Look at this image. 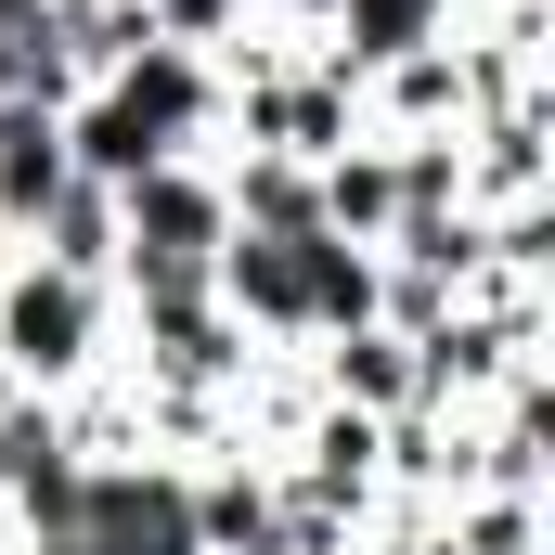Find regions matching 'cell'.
Listing matches in <instances>:
<instances>
[{"label":"cell","mask_w":555,"mask_h":555,"mask_svg":"<svg viewBox=\"0 0 555 555\" xmlns=\"http://www.w3.org/2000/svg\"><path fill=\"white\" fill-rule=\"evenodd\" d=\"M168 155H220V65L142 39L130 65H104V78L65 104V168L117 194V181L168 168Z\"/></svg>","instance_id":"cell-1"},{"label":"cell","mask_w":555,"mask_h":555,"mask_svg":"<svg viewBox=\"0 0 555 555\" xmlns=\"http://www.w3.org/2000/svg\"><path fill=\"white\" fill-rule=\"evenodd\" d=\"M117 362V284H78L52 259H0V388H91Z\"/></svg>","instance_id":"cell-2"},{"label":"cell","mask_w":555,"mask_h":555,"mask_svg":"<svg viewBox=\"0 0 555 555\" xmlns=\"http://www.w3.org/2000/svg\"><path fill=\"white\" fill-rule=\"evenodd\" d=\"M220 246H233L220 155H168V168L117 181V284H207Z\"/></svg>","instance_id":"cell-3"},{"label":"cell","mask_w":555,"mask_h":555,"mask_svg":"<svg viewBox=\"0 0 555 555\" xmlns=\"http://www.w3.org/2000/svg\"><path fill=\"white\" fill-rule=\"evenodd\" d=\"M310 362V388L323 401H349V414H426V375H414V336H388V323H349V336H310L297 349Z\"/></svg>","instance_id":"cell-4"},{"label":"cell","mask_w":555,"mask_h":555,"mask_svg":"<svg viewBox=\"0 0 555 555\" xmlns=\"http://www.w3.org/2000/svg\"><path fill=\"white\" fill-rule=\"evenodd\" d=\"M465 26V0H323V26H310V52L362 91L375 65H401V52H426V39H452Z\"/></svg>","instance_id":"cell-5"},{"label":"cell","mask_w":555,"mask_h":555,"mask_svg":"<svg viewBox=\"0 0 555 555\" xmlns=\"http://www.w3.org/2000/svg\"><path fill=\"white\" fill-rule=\"evenodd\" d=\"M65 181H78V168H65V104L13 91V104H0V259L39 233V207H52Z\"/></svg>","instance_id":"cell-6"},{"label":"cell","mask_w":555,"mask_h":555,"mask_svg":"<svg viewBox=\"0 0 555 555\" xmlns=\"http://www.w3.org/2000/svg\"><path fill=\"white\" fill-rule=\"evenodd\" d=\"M362 130H375V142L465 130V65H452V39H426V52H401V65L362 78Z\"/></svg>","instance_id":"cell-7"},{"label":"cell","mask_w":555,"mask_h":555,"mask_svg":"<svg viewBox=\"0 0 555 555\" xmlns=\"http://www.w3.org/2000/svg\"><path fill=\"white\" fill-rule=\"evenodd\" d=\"M13 259H52V272H78V284H117V194H104V181H65Z\"/></svg>","instance_id":"cell-8"},{"label":"cell","mask_w":555,"mask_h":555,"mask_svg":"<svg viewBox=\"0 0 555 555\" xmlns=\"http://www.w3.org/2000/svg\"><path fill=\"white\" fill-rule=\"evenodd\" d=\"M426 555H543V504L465 491V504H439V543H426Z\"/></svg>","instance_id":"cell-9"}]
</instances>
